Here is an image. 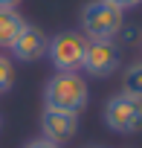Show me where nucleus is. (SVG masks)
<instances>
[{"label":"nucleus","instance_id":"obj_5","mask_svg":"<svg viewBox=\"0 0 142 148\" xmlns=\"http://www.w3.org/2000/svg\"><path fill=\"white\" fill-rule=\"evenodd\" d=\"M122 64V52L116 38H87L84 47V58H81V70L90 79H107L119 70Z\"/></svg>","mask_w":142,"mask_h":148},{"label":"nucleus","instance_id":"obj_13","mask_svg":"<svg viewBox=\"0 0 142 148\" xmlns=\"http://www.w3.org/2000/svg\"><path fill=\"white\" fill-rule=\"evenodd\" d=\"M20 0H0V9H18Z\"/></svg>","mask_w":142,"mask_h":148},{"label":"nucleus","instance_id":"obj_7","mask_svg":"<svg viewBox=\"0 0 142 148\" xmlns=\"http://www.w3.org/2000/svg\"><path fill=\"white\" fill-rule=\"evenodd\" d=\"M46 44H49V38H46L38 26L26 23V26L20 29V35L15 38V44L9 47V52L15 55V61L32 64V61H41V58L46 55Z\"/></svg>","mask_w":142,"mask_h":148},{"label":"nucleus","instance_id":"obj_10","mask_svg":"<svg viewBox=\"0 0 142 148\" xmlns=\"http://www.w3.org/2000/svg\"><path fill=\"white\" fill-rule=\"evenodd\" d=\"M12 84H15V64H12V58H6L0 52V96L9 93Z\"/></svg>","mask_w":142,"mask_h":148},{"label":"nucleus","instance_id":"obj_4","mask_svg":"<svg viewBox=\"0 0 142 148\" xmlns=\"http://www.w3.org/2000/svg\"><path fill=\"white\" fill-rule=\"evenodd\" d=\"M102 119L113 134H139L142 131V102L128 93H116L104 102Z\"/></svg>","mask_w":142,"mask_h":148},{"label":"nucleus","instance_id":"obj_12","mask_svg":"<svg viewBox=\"0 0 142 148\" xmlns=\"http://www.w3.org/2000/svg\"><path fill=\"white\" fill-rule=\"evenodd\" d=\"M23 148H61V145H55V142H49V139H44V136H38V139H29Z\"/></svg>","mask_w":142,"mask_h":148},{"label":"nucleus","instance_id":"obj_1","mask_svg":"<svg viewBox=\"0 0 142 148\" xmlns=\"http://www.w3.org/2000/svg\"><path fill=\"white\" fill-rule=\"evenodd\" d=\"M90 90L81 73H55L44 84V105L52 110H67V113H81L87 108Z\"/></svg>","mask_w":142,"mask_h":148},{"label":"nucleus","instance_id":"obj_6","mask_svg":"<svg viewBox=\"0 0 142 148\" xmlns=\"http://www.w3.org/2000/svg\"><path fill=\"white\" fill-rule=\"evenodd\" d=\"M41 131H44V139L61 145V142L76 136V131H79V113L44 108V113H41Z\"/></svg>","mask_w":142,"mask_h":148},{"label":"nucleus","instance_id":"obj_11","mask_svg":"<svg viewBox=\"0 0 142 148\" xmlns=\"http://www.w3.org/2000/svg\"><path fill=\"white\" fill-rule=\"evenodd\" d=\"M110 6H116L119 12H130V9H136V6H142V0H107Z\"/></svg>","mask_w":142,"mask_h":148},{"label":"nucleus","instance_id":"obj_3","mask_svg":"<svg viewBox=\"0 0 142 148\" xmlns=\"http://www.w3.org/2000/svg\"><path fill=\"white\" fill-rule=\"evenodd\" d=\"M84 47H87V38L81 32L67 29V32H58V35L49 38L46 58L55 67V73H79L81 58H84Z\"/></svg>","mask_w":142,"mask_h":148},{"label":"nucleus","instance_id":"obj_2","mask_svg":"<svg viewBox=\"0 0 142 148\" xmlns=\"http://www.w3.org/2000/svg\"><path fill=\"white\" fill-rule=\"evenodd\" d=\"M125 26V12L107 0H90L81 9V35L84 38H116Z\"/></svg>","mask_w":142,"mask_h":148},{"label":"nucleus","instance_id":"obj_8","mask_svg":"<svg viewBox=\"0 0 142 148\" xmlns=\"http://www.w3.org/2000/svg\"><path fill=\"white\" fill-rule=\"evenodd\" d=\"M23 26H26V21L18 9H0V52L15 44V38L20 35Z\"/></svg>","mask_w":142,"mask_h":148},{"label":"nucleus","instance_id":"obj_15","mask_svg":"<svg viewBox=\"0 0 142 148\" xmlns=\"http://www.w3.org/2000/svg\"><path fill=\"white\" fill-rule=\"evenodd\" d=\"M90 148H99V145H90Z\"/></svg>","mask_w":142,"mask_h":148},{"label":"nucleus","instance_id":"obj_9","mask_svg":"<svg viewBox=\"0 0 142 148\" xmlns=\"http://www.w3.org/2000/svg\"><path fill=\"white\" fill-rule=\"evenodd\" d=\"M122 93L142 102V61H133L122 76Z\"/></svg>","mask_w":142,"mask_h":148},{"label":"nucleus","instance_id":"obj_14","mask_svg":"<svg viewBox=\"0 0 142 148\" xmlns=\"http://www.w3.org/2000/svg\"><path fill=\"white\" fill-rule=\"evenodd\" d=\"M0 128H3V116H0Z\"/></svg>","mask_w":142,"mask_h":148}]
</instances>
